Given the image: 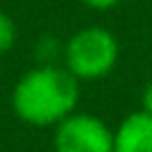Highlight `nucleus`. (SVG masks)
<instances>
[{"mask_svg":"<svg viewBox=\"0 0 152 152\" xmlns=\"http://www.w3.org/2000/svg\"><path fill=\"white\" fill-rule=\"evenodd\" d=\"M14 43H17V24L7 12L0 10V57L5 52H10L14 48Z\"/></svg>","mask_w":152,"mask_h":152,"instance_id":"nucleus-5","label":"nucleus"},{"mask_svg":"<svg viewBox=\"0 0 152 152\" xmlns=\"http://www.w3.org/2000/svg\"><path fill=\"white\" fill-rule=\"evenodd\" d=\"M81 81L57 64H38L24 71L10 95L12 112L19 121L33 128H48L76 112Z\"/></svg>","mask_w":152,"mask_h":152,"instance_id":"nucleus-1","label":"nucleus"},{"mask_svg":"<svg viewBox=\"0 0 152 152\" xmlns=\"http://www.w3.org/2000/svg\"><path fill=\"white\" fill-rule=\"evenodd\" d=\"M119 40L104 26H83L64 45V66L81 83L109 76L119 62Z\"/></svg>","mask_w":152,"mask_h":152,"instance_id":"nucleus-2","label":"nucleus"},{"mask_svg":"<svg viewBox=\"0 0 152 152\" xmlns=\"http://www.w3.org/2000/svg\"><path fill=\"white\" fill-rule=\"evenodd\" d=\"M86 7H90V10H95V12H107V10H114V7H119L124 0H81Z\"/></svg>","mask_w":152,"mask_h":152,"instance_id":"nucleus-6","label":"nucleus"},{"mask_svg":"<svg viewBox=\"0 0 152 152\" xmlns=\"http://www.w3.org/2000/svg\"><path fill=\"white\" fill-rule=\"evenodd\" d=\"M142 112H147V114H152V78L147 81V86L142 88Z\"/></svg>","mask_w":152,"mask_h":152,"instance_id":"nucleus-7","label":"nucleus"},{"mask_svg":"<svg viewBox=\"0 0 152 152\" xmlns=\"http://www.w3.org/2000/svg\"><path fill=\"white\" fill-rule=\"evenodd\" d=\"M55 152H114V128L90 112H74L55 126Z\"/></svg>","mask_w":152,"mask_h":152,"instance_id":"nucleus-3","label":"nucleus"},{"mask_svg":"<svg viewBox=\"0 0 152 152\" xmlns=\"http://www.w3.org/2000/svg\"><path fill=\"white\" fill-rule=\"evenodd\" d=\"M114 152H152V114L138 109L114 128Z\"/></svg>","mask_w":152,"mask_h":152,"instance_id":"nucleus-4","label":"nucleus"}]
</instances>
